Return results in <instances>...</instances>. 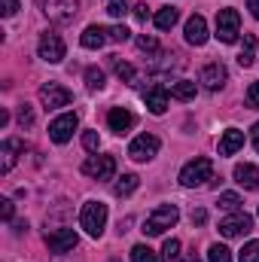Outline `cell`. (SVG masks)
<instances>
[{
    "mask_svg": "<svg viewBox=\"0 0 259 262\" xmlns=\"http://www.w3.org/2000/svg\"><path fill=\"white\" fill-rule=\"evenodd\" d=\"M186 43H192V46H204L207 43V21H204V15H192L186 21Z\"/></svg>",
    "mask_w": 259,
    "mask_h": 262,
    "instance_id": "cell-16",
    "label": "cell"
},
{
    "mask_svg": "<svg viewBox=\"0 0 259 262\" xmlns=\"http://www.w3.org/2000/svg\"><path fill=\"white\" fill-rule=\"evenodd\" d=\"M25 149V143L18 140V137H9L6 143H3V149H0V156H3V162H0V174H9L12 171V165H15V152H21Z\"/></svg>",
    "mask_w": 259,
    "mask_h": 262,
    "instance_id": "cell-19",
    "label": "cell"
},
{
    "mask_svg": "<svg viewBox=\"0 0 259 262\" xmlns=\"http://www.w3.org/2000/svg\"><path fill=\"white\" fill-rule=\"evenodd\" d=\"M207 262H232V250L223 247V244H210V250H207Z\"/></svg>",
    "mask_w": 259,
    "mask_h": 262,
    "instance_id": "cell-28",
    "label": "cell"
},
{
    "mask_svg": "<svg viewBox=\"0 0 259 262\" xmlns=\"http://www.w3.org/2000/svg\"><path fill=\"white\" fill-rule=\"evenodd\" d=\"M226 67L220 64V61H210V64L201 67V76H198V82L207 89V92H217V89H223L226 85Z\"/></svg>",
    "mask_w": 259,
    "mask_h": 262,
    "instance_id": "cell-14",
    "label": "cell"
},
{
    "mask_svg": "<svg viewBox=\"0 0 259 262\" xmlns=\"http://www.w3.org/2000/svg\"><path fill=\"white\" fill-rule=\"evenodd\" d=\"M189 262H201V259H198V256H195V253H192V256H189Z\"/></svg>",
    "mask_w": 259,
    "mask_h": 262,
    "instance_id": "cell-44",
    "label": "cell"
},
{
    "mask_svg": "<svg viewBox=\"0 0 259 262\" xmlns=\"http://www.w3.org/2000/svg\"><path fill=\"white\" fill-rule=\"evenodd\" d=\"M131 262H156V253L146 244H137V247H131Z\"/></svg>",
    "mask_w": 259,
    "mask_h": 262,
    "instance_id": "cell-29",
    "label": "cell"
},
{
    "mask_svg": "<svg viewBox=\"0 0 259 262\" xmlns=\"http://www.w3.org/2000/svg\"><path fill=\"white\" fill-rule=\"evenodd\" d=\"M156 152H159V137L156 134H140V137L131 140V146H128V156L134 162H149Z\"/></svg>",
    "mask_w": 259,
    "mask_h": 262,
    "instance_id": "cell-12",
    "label": "cell"
},
{
    "mask_svg": "<svg viewBox=\"0 0 259 262\" xmlns=\"http://www.w3.org/2000/svg\"><path fill=\"white\" fill-rule=\"evenodd\" d=\"M107 40H110V34H107V28H101V25H89V28L82 31V37H79L82 49H101Z\"/></svg>",
    "mask_w": 259,
    "mask_h": 262,
    "instance_id": "cell-17",
    "label": "cell"
},
{
    "mask_svg": "<svg viewBox=\"0 0 259 262\" xmlns=\"http://www.w3.org/2000/svg\"><path fill=\"white\" fill-rule=\"evenodd\" d=\"M107 125L113 134H128L134 128V113L125 110V107H113L110 113H107Z\"/></svg>",
    "mask_w": 259,
    "mask_h": 262,
    "instance_id": "cell-15",
    "label": "cell"
},
{
    "mask_svg": "<svg viewBox=\"0 0 259 262\" xmlns=\"http://www.w3.org/2000/svg\"><path fill=\"white\" fill-rule=\"evenodd\" d=\"M137 49H140V52H156V49H159V43H156L153 37H146V34H143V37H137Z\"/></svg>",
    "mask_w": 259,
    "mask_h": 262,
    "instance_id": "cell-36",
    "label": "cell"
},
{
    "mask_svg": "<svg viewBox=\"0 0 259 262\" xmlns=\"http://www.w3.org/2000/svg\"><path fill=\"white\" fill-rule=\"evenodd\" d=\"M256 58V34H244V46L238 52V64L241 67H250Z\"/></svg>",
    "mask_w": 259,
    "mask_h": 262,
    "instance_id": "cell-23",
    "label": "cell"
},
{
    "mask_svg": "<svg viewBox=\"0 0 259 262\" xmlns=\"http://www.w3.org/2000/svg\"><path fill=\"white\" fill-rule=\"evenodd\" d=\"M85 85H89L92 92H101V89H104V70H101V67H89V70H85Z\"/></svg>",
    "mask_w": 259,
    "mask_h": 262,
    "instance_id": "cell-27",
    "label": "cell"
},
{
    "mask_svg": "<svg viewBox=\"0 0 259 262\" xmlns=\"http://www.w3.org/2000/svg\"><path fill=\"white\" fill-rule=\"evenodd\" d=\"M37 52H40V58H43V61H49V64H58V61L64 58V40H61V34H55V31H46V34H40Z\"/></svg>",
    "mask_w": 259,
    "mask_h": 262,
    "instance_id": "cell-6",
    "label": "cell"
},
{
    "mask_svg": "<svg viewBox=\"0 0 259 262\" xmlns=\"http://www.w3.org/2000/svg\"><path fill=\"white\" fill-rule=\"evenodd\" d=\"M82 146H85L89 152H98V146H101V137H98V131H85V134H82Z\"/></svg>",
    "mask_w": 259,
    "mask_h": 262,
    "instance_id": "cell-34",
    "label": "cell"
},
{
    "mask_svg": "<svg viewBox=\"0 0 259 262\" xmlns=\"http://www.w3.org/2000/svg\"><path fill=\"white\" fill-rule=\"evenodd\" d=\"M247 6H250V15L259 18V0H247Z\"/></svg>",
    "mask_w": 259,
    "mask_h": 262,
    "instance_id": "cell-42",
    "label": "cell"
},
{
    "mask_svg": "<svg viewBox=\"0 0 259 262\" xmlns=\"http://www.w3.org/2000/svg\"><path fill=\"white\" fill-rule=\"evenodd\" d=\"M241 34V15L235 9H220L217 12V37L223 43H235Z\"/></svg>",
    "mask_w": 259,
    "mask_h": 262,
    "instance_id": "cell-5",
    "label": "cell"
},
{
    "mask_svg": "<svg viewBox=\"0 0 259 262\" xmlns=\"http://www.w3.org/2000/svg\"><path fill=\"white\" fill-rule=\"evenodd\" d=\"M213 177V162L207 159V156H195L192 162H186L183 165V171H180V183L183 186H201V183H207Z\"/></svg>",
    "mask_w": 259,
    "mask_h": 262,
    "instance_id": "cell-3",
    "label": "cell"
},
{
    "mask_svg": "<svg viewBox=\"0 0 259 262\" xmlns=\"http://www.w3.org/2000/svg\"><path fill=\"white\" fill-rule=\"evenodd\" d=\"M241 146H244V131H238V128L223 131V137H220V156H235Z\"/></svg>",
    "mask_w": 259,
    "mask_h": 262,
    "instance_id": "cell-18",
    "label": "cell"
},
{
    "mask_svg": "<svg viewBox=\"0 0 259 262\" xmlns=\"http://www.w3.org/2000/svg\"><path fill=\"white\" fill-rule=\"evenodd\" d=\"M76 125H79V116H76V113H61V116L52 119V125H49V137H52L55 143H67V140L73 137Z\"/></svg>",
    "mask_w": 259,
    "mask_h": 262,
    "instance_id": "cell-10",
    "label": "cell"
},
{
    "mask_svg": "<svg viewBox=\"0 0 259 262\" xmlns=\"http://www.w3.org/2000/svg\"><path fill=\"white\" fill-rule=\"evenodd\" d=\"M250 229H253V216H250V213H244V210H235L232 216L220 220V235H226V238L247 235Z\"/></svg>",
    "mask_w": 259,
    "mask_h": 262,
    "instance_id": "cell-9",
    "label": "cell"
},
{
    "mask_svg": "<svg viewBox=\"0 0 259 262\" xmlns=\"http://www.w3.org/2000/svg\"><path fill=\"white\" fill-rule=\"evenodd\" d=\"M107 12H110L113 18H122V15L128 12V0H110V3H107Z\"/></svg>",
    "mask_w": 259,
    "mask_h": 262,
    "instance_id": "cell-33",
    "label": "cell"
},
{
    "mask_svg": "<svg viewBox=\"0 0 259 262\" xmlns=\"http://www.w3.org/2000/svg\"><path fill=\"white\" fill-rule=\"evenodd\" d=\"M220 207H226V210H238L241 207V198L235 195V192H220V201H217Z\"/></svg>",
    "mask_w": 259,
    "mask_h": 262,
    "instance_id": "cell-31",
    "label": "cell"
},
{
    "mask_svg": "<svg viewBox=\"0 0 259 262\" xmlns=\"http://www.w3.org/2000/svg\"><path fill=\"white\" fill-rule=\"evenodd\" d=\"M107 34H110L113 43H125V40H128V28H125V25H113Z\"/></svg>",
    "mask_w": 259,
    "mask_h": 262,
    "instance_id": "cell-35",
    "label": "cell"
},
{
    "mask_svg": "<svg viewBox=\"0 0 259 262\" xmlns=\"http://www.w3.org/2000/svg\"><path fill=\"white\" fill-rule=\"evenodd\" d=\"M253 143H256V149H259V122L253 125Z\"/></svg>",
    "mask_w": 259,
    "mask_h": 262,
    "instance_id": "cell-43",
    "label": "cell"
},
{
    "mask_svg": "<svg viewBox=\"0 0 259 262\" xmlns=\"http://www.w3.org/2000/svg\"><path fill=\"white\" fill-rule=\"evenodd\" d=\"M37 6L58 25H67L79 12V0H37Z\"/></svg>",
    "mask_w": 259,
    "mask_h": 262,
    "instance_id": "cell-4",
    "label": "cell"
},
{
    "mask_svg": "<svg viewBox=\"0 0 259 262\" xmlns=\"http://www.w3.org/2000/svg\"><path fill=\"white\" fill-rule=\"evenodd\" d=\"M180 220V210L174 207V204H159L149 216H146V223H143V235H149V238H156V235H165L174 223Z\"/></svg>",
    "mask_w": 259,
    "mask_h": 262,
    "instance_id": "cell-1",
    "label": "cell"
},
{
    "mask_svg": "<svg viewBox=\"0 0 259 262\" xmlns=\"http://www.w3.org/2000/svg\"><path fill=\"white\" fill-rule=\"evenodd\" d=\"M40 101L46 110H58V107H67L73 101V92L64 89L61 82H46V85H40Z\"/></svg>",
    "mask_w": 259,
    "mask_h": 262,
    "instance_id": "cell-8",
    "label": "cell"
},
{
    "mask_svg": "<svg viewBox=\"0 0 259 262\" xmlns=\"http://www.w3.org/2000/svg\"><path fill=\"white\" fill-rule=\"evenodd\" d=\"M131 9H134V18H137V21H146V18H149V6H146V3H137V6H131Z\"/></svg>",
    "mask_w": 259,
    "mask_h": 262,
    "instance_id": "cell-38",
    "label": "cell"
},
{
    "mask_svg": "<svg viewBox=\"0 0 259 262\" xmlns=\"http://www.w3.org/2000/svg\"><path fill=\"white\" fill-rule=\"evenodd\" d=\"M79 226L92 235V238H101L104 226H107V204L104 201H85L82 210H79Z\"/></svg>",
    "mask_w": 259,
    "mask_h": 262,
    "instance_id": "cell-2",
    "label": "cell"
},
{
    "mask_svg": "<svg viewBox=\"0 0 259 262\" xmlns=\"http://www.w3.org/2000/svg\"><path fill=\"white\" fill-rule=\"evenodd\" d=\"M162 262H183L180 241H177V238H168V241H165V247H162Z\"/></svg>",
    "mask_w": 259,
    "mask_h": 262,
    "instance_id": "cell-26",
    "label": "cell"
},
{
    "mask_svg": "<svg viewBox=\"0 0 259 262\" xmlns=\"http://www.w3.org/2000/svg\"><path fill=\"white\" fill-rule=\"evenodd\" d=\"M235 183L244 189H259V168L256 165H235Z\"/></svg>",
    "mask_w": 259,
    "mask_h": 262,
    "instance_id": "cell-20",
    "label": "cell"
},
{
    "mask_svg": "<svg viewBox=\"0 0 259 262\" xmlns=\"http://www.w3.org/2000/svg\"><path fill=\"white\" fill-rule=\"evenodd\" d=\"M110 67H113V73H116L122 82H134V67H131L128 61H122V58L110 55Z\"/></svg>",
    "mask_w": 259,
    "mask_h": 262,
    "instance_id": "cell-25",
    "label": "cell"
},
{
    "mask_svg": "<svg viewBox=\"0 0 259 262\" xmlns=\"http://www.w3.org/2000/svg\"><path fill=\"white\" fill-rule=\"evenodd\" d=\"M238 259H241V262H259V241L244 244V250L238 253Z\"/></svg>",
    "mask_w": 259,
    "mask_h": 262,
    "instance_id": "cell-30",
    "label": "cell"
},
{
    "mask_svg": "<svg viewBox=\"0 0 259 262\" xmlns=\"http://www.w3.org/2000/svg\"><path fill=\"white\" fill-rule=\"evenodd\" d=\"M204 220H207V213H204L201 207H198V210H192V226H201Z\"/></svg>",
    "mask_w": 259,
    "mask_h": 262,
    "instance_id": "cell-41",
    "label": "cell"
},
{
    "mask_svg": "<svg viewBox=\"0 0 259 262\" xmlns=\"http://www.w3.org/2000/svg\"><path fill=\"white\" fill-rule=\"evenodd\" d=\"M15 119H18V125H21V128H31V125H34V110H31L28 104H21Z\"/></svg>",
    "mask_w": 259,
    "mask_h": 262,
    "instance_id": "cell-32",
    "label": "cell"
},
{
    "mask_svg": "<svg viewBox=\"0 0 259 262\" xmlns=\"http://www.w3.org/2000/svg\"><path fill=\"white\" fill-rule=\"evenodd\" d=\"M15 12H18V0H3V15L12 18Z\"/></svg>",
    "mask_w": 259,
    "mask_h": 262,
    "instance_id": "cell-40",
    "label": "cell"
},
{
    "mask_svg": "<svg viewBox=\"0 0 259 262\" xmlns=\"http://www.w3.org/2000/svg\"><path fill=\"white\" fill-rule=\"evenodd\" d=\"M168 98H171V92H168L162 82H156V85H149V89L143 92V104L149 107L153 116H162V113L168 110Z\"/></svg>",
    "mask_w": 259,
    "mask_h": 262,
    "instance_id": "cell-13",
    "label": "cell"
},
{
    "mask_svg": "<svg viewBox=\"0 0 259 262\" xmlns=\"http://www.w3.org/2000/svg\"><path fill=\"white\" fill-rule=\"evenodd\" d=\"M0 204H3V207H0V213H3V220L9 223V220H12V213H15V207H12V201H9V198H3Z\"/></svg>",
    "mask_w": 259,
    "mask_h": 262,
    "instance_id": "cell-39",
    "label": "cell"
},
{
    "mask_svg": "<svg viewBox=\"0 0 259 262\" xmlns=\"http://www.w3.org/2000/svg\"><path fill=\"white\" fill-rule=\"evenodd\" d=\"M79 244V235L73 229H55V232H46V247L52 253H70L73 247Z\"/></svg>",
    "mask_w": 259,
    "mask_h": 262,
    "instance_id": "cell-11",
    "label": "cell"
},
{
    "mask_svg": "<svg viewBox=\"0 0 259 262\" xmlns=\"http://www.w3.org/2000/svg\"><path fill=\"white\" fill-rule=\"evenodd\" d=\"M113 262H119V259H113Z\"/></svg>",
    "mask_w": 259,
    "mask_h": 262,
    "instance_id": "cell-45",
    "label": "cell"
},
{
    "mask_svg": "<svg viewBox=\"0 0 259 262\" xmlns=\"http://www.w3.org/2000/svg\"><path fill=\"white\" fill-rule=\"evenodd\" d=\"M171 98H174V101H192L195 98V82H189V79L174 82V85H171Z\"/></svg>",
    "mask_w": 259,
    "mask_h": 262,
    "instance_id": "cell-24",
    "label": "cell"
},
{
    "mask_svg": "<svg viewBox=\"0 0 259 262\" xmlns=\"http://www.w3.org/2000/svg\"><path fill=\"white\" fill-rule=\"evenodd\" d=\"M82 174L95 177V180H113L116 174V159L113 156H92L82 162Z\"/></svg>",
    "mask_w": 259,
    "mask_h": 262,
    "instance_id": "cell-7",
    "label": "cell"
},
{
    "mask_svg": "<svg viewBox=\"0 0 259 262\" xmlns=\"http://www.w3.org/2000/svg\"><path fill=\"white\" fill-rule=\"evenodd\" d=\"M177 18H180V12H177L174 6H162V9L153 15V21H156L159 31H171V28L177 25Z\"/></svg>",
    "mask_w": 259,
    "mask_h": 262,
    "instance_id": "cell-21",
    "label": "cell"
},
{
    "mask_svg": "<svg viewBox=\"0 0 259 262\" xmlns=\"http://www.w3.org/2000/svg\"><path fill=\"white\" fill-rule=\"evenodd\" d=\"M137 186H140V177H137V174H122V177L113 183V192H116V198H128Z\"/></svg>",
    "mask_w": 259,
    "mask_h": 262,
    "instance_id": "cell-22",
    "label": "cell"
},
{
    "mask_svg": "<svg viewBox=\"0 0 259 262\" xmlns=\"http://www.w3.org/2000/svg\"><path fill=\"white\" fill-rule=\"evenodd\" d=\"M247 104L259 110V82H250V89H247Z\"/></svg>",
    "mask_w": 259,
    "mask_h": 262,
    "instance_id": "cell-37",
    "label": "cell"
}]
</instances>
